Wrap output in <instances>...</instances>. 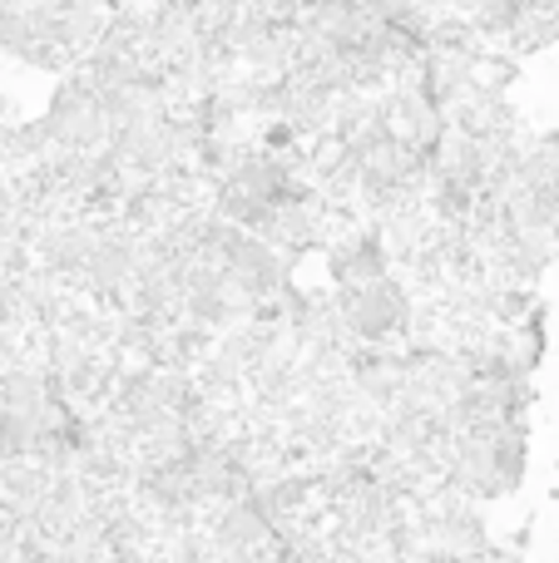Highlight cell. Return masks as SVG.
Listing matches in <instances>:
<instances>
[{
    "label": "cell",
    "instance_id": "6da1fadb",
    "mask_svg": "<svg viewBox=\"0 0 559 563\" xmlns=\"http://www.w3.org/2000/svg\"><path fill=\"white\" fill-rule=\"evenodd\" d=\"M40 134L55 139L59 148H75V154H89V148L105 144L109 139V104L95 89V79L89 75L65 79L55 104H50V114H45V124H40Z\"/></svg>",
    "mask_w": 559,
    "mask_h": 563
},
{
    "label": "cell",
    "instance_id": "7a4b0ae2",
    "mask_svg": "<svg viewBox=\"0 0 559 563\" xmlns=\"http://www.w3.org/2000/svg\"><path fill=\"white\" fill-rule=\"evenodd\" d=\"M406 317H412V307H406V287L396 277H382V282H372V287L347 291V301H342L347 331L372 341V346L392 341L396 331L406 327Z\"/></svg>",
    "mask_w": 559,
    "mask_h": 563
},
{
    "label": "cell",
    "instance_id": "3957f363",
    "mask_svg": "<svg viewBox=\"0 0 559 563\" xmlns=\"http://www.w3.org/2000/svg\"><path fill=\"white\" fill-rule=\"evenodd\" d=\"M332 267V282L342 291H357V287H372V282L392 277V247L382 243V233H352L332 247L327 257Z\"/></svg>",
    "mask_w": 559,
    "mask_h": 563
},
{
    "label": "cell",
    "instance_id": "277c9868",
    "mask_svg": "<svg viewBox=\"0 0 559 563\" xmlns=\"http://www.w3.org/2000/svg\"><path fill=\"white\" fill-rule=\"evenodd\" d=\"M535 154H540V158H545V164H550V168H555V174H559V129H555V134H545V139H540V144H535Z\"/></svg>",
    "mask_w": 559,
    "mask_h": 563
}]
</instances>
